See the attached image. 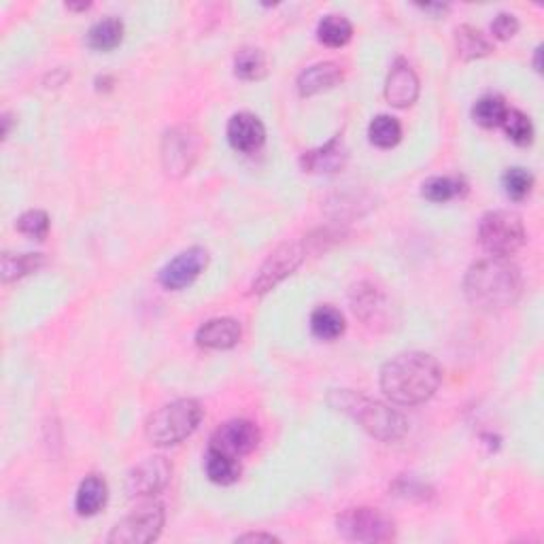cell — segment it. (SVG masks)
Wrapping results in <instances>:
<instances>
[{"instance_id": "29", "label": "cell", "mask_w": 544, "mask_h": 544, "mask_svg": "<svg viewBox=\"0 0 544 544\" xmlns=\"http://www.w3.org/2000/svg\"><path fill=\"white\" fill-rule=\"evenodd\" d=\"M464 190L462 179L455 177H432L427 179L424 187H421V196L430 203H449V200L457 198Z\"/></svg>"}, {"instance_id": "35", "label": "cell", "mask_w": 544, "mask_h": 544, "mask_svg": "<svg viewBox=\"0 0 544 544\" xmlns=\"http://www.w3.org/2000/svg\"><path fill=\"white\" fill-rule=\"evenodd\" d=\"M419 9H424L427 13H436V16H438V13L449 11V6H446V5H421Z\"/></svg>"}, {"instance_id": "33", "label": "cell", "mask_w": 544, "mask_h": 544, "mask_svg": "<svg viewBox=\"0 0 544 544\" xmlns=\"http://www.w3.org/2000/svg\"><path fill=\"white\" fill-rule=\"evenodd\" d=\"M491 32L500 41H508V38H513L519 32V19L513 13H497L494 22H491Z\"/></svg>"}, {"instance_id": "3", "label": "cell", "mask_w": 544, "mask_h": 544, "mask_svg": "<svg viewBox=\"0 0 544 544\" xmlns=\"http://www.w3.org/2000/svg\"><path fill=\"white\" fill-rule=\"evenodd\" d=\"M328 403L332 404L336 411L353 417L360 424L361 430H366L372 438L381 440V443H398L408 432V421L404 419L403 413L379 403V400L368 398L364 393L351 390H336L330 393Z\"/></svg>"}, {"instance_id": "37", "label": "cell", "mask_w": 544, "mask_h": 544, "mask_svg": "<svg viewBox=\"0 0 544 544\" xmlns=\"http://www.w3.org/2000/svg\"><path fill=\"white\" fill-rule=\"evenodd\" d=\"M68 9H75V11H86L88 6H89V3L88 5H67Z\"/></svg>"}, {"instance_id": "5", "label": "cell", "mask_w": 544, "mask_h": 544, "mask_svg": "<svg viewBox=\"0 0 544 544\" xmlns=\"http://www.w3.org/2000/svg\"><path fill=\"white\" fill-rule=\"evenodd\" d=\"M526 241V225L515 211H491L478 224V243L491 257L515 256Z\"/></svg>"}, {"instance_id": "30", "label": "cell", "mask_w": 544, "mask_h": 544, "mask_svg": "<svg viewBox=\"0 0 544 544\" xmlns=\"http://www.w3.org/2000/svg\"><path fill=\"white\" fill-rule=\"evenodd\" d=\"M502 128H504V132H507L508 139L515 142V145L526 147L534 141L532 120H529L523 111H519V109H508L507 118H504V121H502Z\"/></svg>"}, {"instance_id": "15", "label": "cell", "mask_w": 544, "mask_h": 544, "mask_svg": "<svg viewBox=\"0 0 544 544\" xmlns=\"http://www.w3.org/2000/svg\"><path fill=\"white\" fill-rule=\"evenodd\" d=\"M345 164H347V147L340 136L330 139L326 145L310 149V152L302 153L300 158L302 171L315 173V174H334L342 171Z\"/></svg>"}, {"instance_id": "31", "label": "cell", "mask_w": 544, "mask_h": 544, "mask_svg": "<svg viewBox=\"0 0 544 544\" xmlns=\"http://www.w3.org/2000/svg\"><path fill=\"white\" fill-rule=\"evenodd\" d=\"M502 187L510 200L519 203V200L528 198L529 192H532L534 174L521 166H513L502 174Z\"/></svg>"}, {"instance_id": "28", "label": "cell", "mask_w": 544, "mask_h": 544, "mask_svg": "<svg viewBox=\"0 0 544 544\" xmlns=\"http://www.w3.org/2000/svg\"><path fill=\"white\" fill-rule=\"evenodd\" d=\"M45 264L41 254H5L3 256V281L11 283L28 277Z\"/></svg>"}, {"instance_id": "38", "label": "cell", "mask_w": 544, "mask_h": 544, "mask_svg": "<svg viewBox=\"0 0 544 544\" xmlns=\"http://www.w3.org/2000/svg\"><path fill=\"white\" fill-rule=\"evenodd\" d=\"M534 64H536V70H540V47L536 49V62Z\"/></svg>"}, {"instance_id": "19", "label": "cell", "mask_w": 544, "mask_h": 544, "mask_svg": "<svg viewBox=\"0 0 544 544\" xmlns=\"http://www.w3.org/2000/svg\"><path fill=\"white\" fill-rule=\"evenodd\" d=\"M109 500V485L102 476H88L75 496V508L81 517L99 515Z\"/></svg>"}, {"instance_id": "17", "label": "cell", "mask_w": 544, "mask_h": 544, "mask_svg": "<svg viewBox=\"0 0 544 544\" xmlns=\"http://www.w3.org/2000/svg\"><path fill=\"white\" fill-rule=\"evenodd\" d=\"M342 79H345V70L339 62H319L309 67L298 77V92L302 99H309V96L328 92V89L340 86Z\"/></svg>"}, {"instance_id": "21", "label": "cell", "mask_w": 544, "mask_h": 544, "mask_svg": "<svg viewBox=\"0 0 544 544\" xmlns=\"http://www.w3.org/2000/svg\"><path fill=\"white\" fill-rule=\"evenodd\" d=\"M455 47L457 56L464 60H478V58L494 54V45L489 38L472 26H459L455 30Z\"/></svg>"}, {"instance_id": "13", "label": "cell", "mask_w": 544, "mask_h": 544, "mask_svg": "<svg viewBox=\"0 0 544 544\" xmlns=\"http://www.w3.org/2000/svg\"><path fill=\"white\" fill-rule=\"evenodd\" d=\"M267 141V128L254 113H236L228 121V142L241 153H254Z\"/></svg>"}, {"instance_id": "10", "label": "cell", "mask_w": 544, "mask_h": 544, "mask_svg": "<svg viewBox=\"0 0 544 544\" xmlns=\"http://www.w3.org/2000/svg\"><path fill=\"white\" fill-rule=\"evenodd\" d=\"M260 445V427L254 421L247 419H232L219 425L211 436L209 449H215L225 455L241 459L249 455L251 451L257 449Z\"/></svg>"}, {"instance_id": "20", "label": "cell", "mask_w": 544, "mask_h": 544, "mask_svg": "<svg viewBox=\"0 0 544 544\" xmlns=\"http://www.w3.org/2000/svg\"><path fill=\"white\" fill-rule=\"evenodd\" d=\"M310 332L319 340H336L345 332V317L334 307H317L310 315Z\"/></svg>"}, {"instance_id": "6", "label": "cell", "mask_w": 544, "mask_h": 544, "mask_svg": "<svg viewBox=\"0 0 544 544\" xmlns=\"http://www.w3.org/2000/svg\"><path fill=\"white\" fill-rule=\"evenodd\" d=\"M336 529L351 542H390L396 539V523L381 508H347L336 517Z\"/></svg>"}, {"instance_id": "34", "label": "cell", "mask_w": 544, "mask_h": 544, "mask_svg": "<svg viewBox=\"0 0 544 544\" xmlns=\"http://www.w3.org/2000/svg\"><path fill=\"white\" fill-rule=\"evenodd\" d=\"M236 542H278V539L277 536H272V534H243V536H238L236 539Z\"/></svg>"}, {"instance_id": "22", "label": "cell", "mask_w": 544, "mask_h": 544, "mask_svg": "<svg viewBox=\"0 0 544 544\" xmlns=\"http://www.w3.org/2000/svg\"><path fill=\"white\" fill-rule=\"evenodd\" d=\"M124 41V22L120 17H105L88 32V45L96 51H111Z\"/></svg>"}, {"instance_id": "7", "label": "cell", "mask_w": 544, "mask_h": 544, "mask_svg": "<svg viewBox=\"0 0 544 544\" xmlns=\"http://www.w3.org/2000/svg\"><path fill=\"white\" fill-rule=\"evenodd\" d=\"M200 147V134L194 126H174L162 139V166L168 177H185L196 164Z\"/></svg>"}, {"instance_id": "1", "label": "cell", "mask_w": 544, "mask_h": 544, "mask_svg": "<svg viewBox=\"0 0 544 544\" xmlns=\"http://www.w3.org/2000/svg\"><path fill=\"white\" fill-rule=\"evenodd\" d=\"M443 368L432 355L408 351L392 358L381 371V390L400 406H417L438 392Z\"/></svg>"}, {"instance_id": "8", "label": "cell", "mask_w": 544, "mask_h": 544, "mask_svg": "<svg viewBox=\"0 0 544 544\" xmlns=\"http://www.w3.org/2000/svg\"><path fill=\"white\" fill-rule=\"evenodd\" d=\"M164 507L160 502H149L126 519H121L109 534L111 544H147L160 539L164 528Z\"/></svg>"}, {"instance_id": "27", "label": "cell", "mask_w": 544, "mask_h": 544, "mask_svg": "<svg viewBox=\"0 0 544 544\" xmlns=\"http://www.w3.org/2000/svg\"><path fill=\"white\" fill-rule=\"evenodd\" d=\"M368 136H371V142L374 147L392 149L403 139V126L392 115H377L371 121V126H368Z\"/></svg>"}, {"instance_id": "11", "label": "cell", "mask_w": 544, "mask_h": 544, "mask_svg": "<svg viewBox=\"0 0 544 544\" xmlns=\"http://www.w3.org/2000/svg\"><path fill=\"white\" fill-rule=\"evenodd\" d=\"M173 466L164 457H147L136 464L126 476V494L132 497H152L166 489L171 483Z\"/></svg>"}, {"instance_id": "4", "label": "cell", "mask_w": 544, "mask_h": 544, "mask_svg": "<svg viewBox=\"0 0 544 544\" xmlns=\"http://www.w3.org/2000/svg\"><path fill=\"white\" fill-rule=\"evenodd\" d=\"M203 414L204 411L198 400H174V403H168L149 414L145 424V436L153 446L179 445L198 430Z\"/></svg>"}, {"instance_id": "26", "label": "cell", "mask_w": 544, "mask_h": 544, "mask_svg": "<svg viewBox=\"0 0 544 544\" xmlns=\"http://www.w3.org/2000/svg\"><path fill=\"white\" fill-rule=\"evenodd\" d=\"M507 113H508L507 102H504L502 96L497 94H485L475 102V107H472V120H475L481 128L502 126Z\"/></svg>"}, {"instance_id": "2", "label": "cell", "mask_w": 544, "mask_h": 544, "mask_svg": "<svg viewBox=\"0 0 544 544\" xmlns=\"http://www.w3.org/2000/svg\"><path fill=\"white\" fill-rule=\"evenodd\" d=\"M523 278L508 257H485L472 264L464 278V294L472 307L502 310L519 300Z\"/></svg>"}, {"instance_id": "24", "label": "cell", "mask_w": 544, "mask_h": 544, "mask_svg": "<svg viewBox=\"0 0 544 544\" xmlns=\"http://www.w3.org/2000/svg\"><path fill=\"white\" fill-rule=\"evenodd\" d=\"M235 75L243 81H260L268 75L267 54L257 47H243L235 56Z\"/></svg>"}, {"instance_id": "36", "label": "cell", "mask_w": 544, "mask_h": 544, "mask_svg": "<svg viewBox=\"0 0 544 544\" xmlns=\"http://www.w3.org/2000/svg\"><path fill=\"white\" fill-rule=\"evenodd\" d=\"M0 121H3V139H6V136H9V131H11V115L5 113Z\"/></svg>"}, {"instance_id": "23", "label": "cell", "mask_w": 544, "mask_h": 544, "mask_svg": "<svg viewBox=\"0 0 544 544\" xmlns=\"http://www.w3.org/2000/svg\"><path fill=\"white\" fill-rule=\"evenodd\" d=\"M204 470L209 481L215 485H232L241 476V464H238V459L225 455V453H219L215 449L206 451Z\"/></svg>"}, {"instance_id": "12", "label": "cell", "mask_w": 544, "mask_h": 544, "mask_svg": "<svg viewBox=\"0 0 544 544\" xmlns=\"http://www.w3.org/2000/svg\"><path fill=\"white\" fill-rule=\"evenodd\" d=\"M206 267H209V251L203 247H192L187 251H181L177 257H173L160 270L158 281L162 283V288L179 291L196 281Z\"/></svg>"}, {"instance_id": "9", "label": "cell", "mask_w": 544, "mask_h": 544, "mask_svg": "<svg viewBox=\"0 0 544 544\" xmlns=\"http://www.w3.org/2000/svg\"><path fill=\"white\" fill-rule=\"evenodd\" d=\"M304 262V247L300 243H285L281 247L272 251L268 260L262 264L260 272L254 278L251 291L256 296L268 294L270 289H275L283 278H288L300 264Z\"/></svg>"}, {"instance_id": "32", "label": "cell", "mask_w": 544, "mask_h": 544, "mask_svg": "<svg viewBox=\"0 0 544 544\" xmlns=\"http://www.w3.org/2000/svg\"><path fill=\"white\" fill-rule=\"evenodd\" d=\"M16 228L26 236L37 238V241H43L49 232V215L45 211H38V209L26 211L19 215Z\"/></svg>"}, {"instance_id": "16", "label": "cell", "mask_w": 544, "mask_h": 544, "mask_svg": "<svg viewBox=\"0 0 544 544\" xmlns=\"http://www.w3.org/2000/svg\"><path fill=\"white\" fill-rule=\"evenodd\" d=\"M243 336L241 323L232 317H217L203 323L196 332V345L203 349H211V351H225L238 345Z\"/></svg>"}, {"instance_id": "25", "label": "cell", "mask_w": 544, "mask_h": 544, "mask_svg": "<svg viewBox=\"0 0 544 544\" xmlns=\"http://www.w3.org/2000/svg\"><path fill=\"white\" fill-rule=\"evenodd\" d=\"M353 37V26L345 16H326L317 26V38L326 45V47H345Z\"/></svg>"}, {"instance_id": "18", "label": "cell", "mask_w": 544, "mask_h": 544, "mask_svg": "<svg viewBox=\"0 0 544 544\" xmlns=\"http://www.w3.org/2000/svg\"><path fill=\"white\" fill-rule=\"evenodd\" d=\"M351 307L353 313L366 323L381 321L387 313V302L383 294L371 283L355 285L351 289Z\"/></svg>"}, {"instance_id": "14", "label": "cell", "mask_w": 544, "mask_h": 544, "mask_svg": "<svg viewBox=\"0 0 544 544\" xmlns=\"http://www.w3.org/2000/svg\"><path fill=\"white\" fill-rule=\"evenodd\" d=\"M385 99L396 109L414 105V100L419 99V77L411 68V64L404 60L393 64L385 81Z\"/></svg>"}]
</instances>
